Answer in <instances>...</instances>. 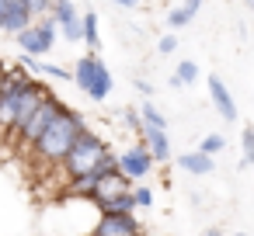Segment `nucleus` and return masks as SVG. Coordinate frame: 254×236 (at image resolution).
Segmentation results:
<instances>
[{
	"mask_svg": "<svg viewBox=\"0 0 254 236\" xmlns=\"http://www.w3.org/2000/svg\"><path fill=\"white\" fill-rule=\"evenodd\" d=\"M84 129H87V125H84V115L63 104V108L53 115V122L46 125V132L35 139L32 160H35L42 170H56V163L66 156V149L73 146V139H77Z\"/></svg>",
	"mask_w": 254,
	"mask_h": 236,
	"instance_id": "nucleus-1",
	"label": "nucleus"
},
{
	"mask_svg": "<svg viewBox=\"0 0 254 236\" xmlns=\"http://www.w3.org/2000/svg\"><path fill=\"white\" fill-rule=\"evenodd\" d=\"M129 194H132L136 208H150V205H153V191H150L146 184H132V188H129Z\"/></svg>",
	"mask_w": 254,
	"mask_h": 236,
	"instance_id": "nucleus-19",
	"label": "nucleus"
},
{
	"mask_svg": "<svg viewBox=\"0 0 254 236\" xmlns=\"http://www.w3.org/2000/svg\"><path fill=\"white\" fill-rule=\"evenodd\" d=\"M32 73H25L21 66L14 70H4V84H0V136L7 139L11 125H14V115H18V101H21V87Z\"/></svg>",
	"mask_w": 254,
	"mask_h": 236,
	"instance_id": "nucleus-5",
	"label": "nucleus"
},
{
	"mask_svg": "<svg viewBox=\"0 0 254 236\" xmlns=\"http://www.w3.org/2000/svg\"><path fill=\"white\" fill-rule=\"evenodd\" d=\"M174 49H178V39H174V32H171V35H164V39L157 42V52H160V56H171Z\"/></svg>",
	"mask_w": 254,
	"mask_h": 236,
	"instance_id": "nucleus-22",
	"label": "nucleus"
},
{
	"mask_svg": "<svg viewBox=\"0 0 254 236\" xmlns=\"http://www.w3.org/2000/svg\"><path fill=\"white\" fill-rule=\"evenodd\" d=\"M101 212H136V201H132V194L126 191V194H119V198L105 201V205H101Z\"/></svg>",
	"mask_w": 254,
	"mask_h": 236,
	"instance_id": "nucleus-17",
	"label": "nucleus"
},
{
	"mask_svg": "<svg viewBox=\"0 0 254 236\" xmlns=\"http://www.w3.org/2000/svg\"><path fill=\"white\" fill-rule=\"evenodd\" d=\"M139 122H143V125H153V129H167V118L153 108V101H143V108H139Z\"/></svg>",
	"mask_w": 254,
	"mask_h": 236,
	"instance_id": "nucleus-15",
	"label": "nucleus"
},
{
	"mask_svg": "<svg viewBox=\"0 0 254 236\" xmlns=\"http://www.w3.org/2000/svg\"><path fill=\"white\" fill-rule=\"evenodd\" d=\"M115 167L129 177V181H143L150 170H153V156H150V149L143 146V139L136 142V146H129L122 156H115Z\"/></svg>",
	"mask_w": 254,
	"mask_h": 236,
	"instance_id": "nucleus-9",
	"label": "nucleus"
},
{
	"mask_svg": "<svg viewBox=\"0 0 254 236\" xmlns=\"http://www.w3.org/2000/svg\"><path fill=\"white\" fill-rule=\"evenodd\" d=\"M122 118H126V122H129V125H132V129H139V111H126V115H122Z\"/></svg>",
	"mask_w": 254,
	"mask_h": 236,
	"instance_id": "nucleus-24",
	"label": "nucleus"
},
{
	"mask_svg": "<svg viewBox=\"0 0 254 236\" xmlns=\"http://www.w3.org/2000/svg\"><path fill=\"white\" fill-rule=\"evenodd\" d=\"M178 163H181V170H188V174H212V167H216V160L205 156L202 149H198V153H181Z\"/></svg>",
	"mask_w": 254,
	"mask_h": 236,
	"instance_id": "nucleus-13",
	"label": "nucleus"
},
{
	"mask_svg": "<svg viewBox=\"0 0 254 236\" xmlns=\"http://www.w3.org/2000/svg\"><path fill=\"white\" fill-rule=\"evenodd\" d=\"M191 18H195L191 11H185V7H171V11H167V28H171V32H178V28L191 25Z\"/></svg>",
	"mask_w": 254,
	"mask_h": 236,
	"instance_id": "nucleus-16",
	"label": "nucleus"
},
{
	"mask_svg": "<svg viewBox=\"0 0 254 236\" xmlns=\"http://www.w3.org/2000/svg\"><path fill=\"white\" fill-rule=\"evenodd\" d=\"M136 91H139V94H143V97H150V94H153V87H150V84H146V80H136Z\"/></svg>",
	"mask_w": 254,
	"mask_h": 236,
	"instance_id": "nucleus-23",
	"label": "nucleus"
},
{
	"mask_svg": "<svg viewBox=\"0 0 254 236\" xmlns=\"http://www.w3.org/2000/svg\"><path fill=\"white\" fill-rule=\"evenodd\" d=\"M181 7H185V11H191V14H198V7H202V0H185Z\"/></svg>",
	"mask_w": 254,
	"mask_h": 236,
	"instance_id": "nucleus-25",
	"label": "nucleus"
},
{
	"mask_svg": "<svg viewBox=\"0 0 254 236\" xmlns=\"http://www.w3.org/2000/svg\"><path fill=\"white\" fill-rule=\"evenodd\" d=\"M205 236H223V229H216V226H212V229H205Z\"/></svg>",
	"mask_w": 254,
	"mask_h": 236,
	"instance_id": "nucleus-28",
	"label": "nucleus"
},
{
	"mask_svg": "<svg viewBox=\"0 0 254 236\" xmlns=\"http://www.w3.org/2000/svg\"><path fill=\"white\" fill-rule=\"evenodd\" d=\"M112 4H119V7H136L139 0H112Z\"/></svg>",
	"mask_w": 254,
	"mask_h": 236,
	"instance_id": "nucleus-27",
	"label": "nucleus"
},
{
	"mask_svg": "<svg viewBox=\"0 0 254 236\" xmlns=\"http://www.w3.org/2000/svg\"><path fill=\"white\" fill-rule=\"evenodd\" d=\"M209 97L216 104V111L226 118V122H237V104H233V94L226 91V84L219 77H209Z\"/></svg>",
	"mask_w": 254,
	"mask_h": 236,
	"instance_id": "nucleus-11",
	"label": "nucleus"
},
{
	"mask_svg": "<svg viewBox=\"0 0 254 236\" xmlns=\"http://www.w3.org/2000/svg\"><path fill=\"white\" fill-rule=\"evenodd\" d=\"M132 184H136V181H129V177H126L119 167H108V170H101V174H98V181H94V191H91V201L101 208L105 201H112V198L126 194Z\"/></svg>",
	"mask_w": 254,
	"mask_h": 236,
	"instance_id": "nucleus-7",
	"label": "nucleus"
},
{
	"mask_svg": "<svg viewBox=\"0 0 254 236\" xmlns=\"http://www.w3.org/2000/svg\"><path fill=\"white\" fill-rule=\"evenodd\" d=\"M4 70H7V66H4V63H0V84H4Z\"/></svg>",
	"mask_w": 254,
	"mask_h": 236,
	"instance_id": "nucleus-29",
	"label": "nucleus"
},
{
	"mask_svg": "<svg viewBox=\"0 0 254 236\" xmlns=\"http://www.w3.org/2000/svg\"><path fill=\"white\" fill-rule=\"evenodd\" d=\"M244 4H254V0H244Z\"/></svg>",
	"mask_w": 254,
	"mask_h": 236,
	"instance_id": "nucleus-30",
	"label": "nucleus"
},
{
	"mask_svg": "<svg viewBox=\"0 0 254 236\" xmlns=\"http://www.w3.org/2000/svg\"><path fill=\"white\" fill-rule=\"evenodd\" d=\"M112 149H108V142L98 136V132H91V129H84L77 139H73V146L66 149V156L56 163V170H63L70 181L73 177H80V174H87V170H98L101 163H105V156H108Z\"/></svg>",
	"mask_w": 254,
	"mask_h": 236,
	"instance_id": "nucleus-2",
	"label": "nucleus"
},
{
	"mask_svg": "<svg viewBox=\"0 0 254 236\" xmlns=\"http://www.w3.org/2000/svg\"><path fill=\"white\" fill-rule=\"evenodd\" d=\"M87 236H143V229L132 219V212H101L98 226Z\"/></svg>",
	"mask_w": 254,
	"mask_h": 236,
	"instance_id": "nucleus-8",
	"label": "nucleus"
},
{
	"mask_svg": "<svg viewBox=\"0 0 254 236\" xmlns=\"http://www.w3.org/2000/svg\"><path fill=\"white\" fill-rule=\"evenodd\" d=\"M32 25V11H28V0H7V18H4V28L0 32H11L18 35L21 28Z\"/></svg>",
	"mask_w": 254,
	"mask_h": 236,
	"instance_id": "nucleus-12",
	"label": "nucleus"
},
{
	"mask_svg": "<svg viewBox=\"0 0 254 236\" xmlns=\"http://www.w3.org/2000/svg\"><path fill=\"white\" fill-rule=\"evenodd\" d=\"M237 236H247V233H237Z\"/></svg>",
	"mask_w": 254,
	"mask_h": 236,
	"instance_id": "nucleus-31",
	"label": "nucleus"
},
{
	"mask_svg": "<svg viewBox=\"0 0 254 236\" xmlns=\"http://www.w3.org/2000/svg\"><path fill=\"white\" fill-rule=\"evenodd\" d=\"M4 18H7V0H0V28H4Z\"/></svg>",
	"mask_w": 254,
	"mask_h": 236,
	"instance_id": "nucleus-26",
	"label": "nucleus"
},
{
	"mask_svg": "<svg viewBox=\"0 0 254 236\" xmlns=\"http://www.w3.org/2000/svg\"><path fill=\"white\" fill-rule=\"evenodd\" d=\"M174 77H178L181 87H185V84H195V80H198V66H195L191 59H185V63H178V73H174Z\"/></svg>",
	"mask_w": 254,
	"mask_h": 236,
	"instance_id": "nucleus-18",
	"label": "nucleus"
},
{
	"mask_svg": "<svg viewBox=\"0 0 254 236\" xmlns=\"http://www.w3.org/2000/svg\"><path fill=\"white\" fill-rule=\"evenodd\" d=\"M198 149H202L205 156H216V153H223V149H226V139H223V136H205Z\"/></svg>",
	"mask_w": 254,
	"mask_h": 236,
	"instance_id": "nucleus-20",
	"label": "nucleus"
},
{
	"mask_svg": "<svg viewBox=\"0 0 254 236\" xmlns=\"http://www.w3.org/2000/svg\"><path fill=\"white\" fill-rule=\"evenodd\" d=\"M80 42H87L91 52L101 46V32H98V14H94V11L80 14Z\"/></svg>",
	"mask_w": 254,
	"mask_h": 236,
	"instance_id": "nucleus-14",
	"label": "nucleus"
},
{
	"mask_svg": "<svg viewBox=\"0 0 254 236\" xmlns=\"http://www.w3.org/2000/svg\"><path fill=\"white\" fill-rule=\"evenodd\" d=\"M14 39H18V46H21V52H25V56H46V52L56 46V25H53V18H46V14H42V21H35V25L21 28Z\"/></svg>",
	"mask_w": 254,
	"mask_h": 236,
	"instance_id": "nucleus-6",
	"label": "nucleus"
},
{
	"mask_svg": "<svg viewBox=\"0 0 254 236\" xmlns=\"http://www.w3.org/2000/svg\"><path fill=\"white\" fill-rule=\"evenodd\" d=\"M70 80H73L91 101H108V94H112V73H108V66H105L94 52H87V56L77 59V70L70 73Z\"/></svg>",
	"mask_w": 254,
	"mask_h": 236,
	"instance_id": "nucleus-3",
	"label": "nucleus"
},
{
	"mask_svg": "<svg viewBox=\"0 0 254 236\" xmlns=\"http://www.w3.org/2000/svg\"><path fill=\"white\" fill-rule=\"evenodd\" d=\"M240 146H244V167L254 160V125H247L244 132H240Z\"/></svg>",
	"mask_w": 254,
	"mask_h": 236,
	"instance_id": "nucleus-21",
	"label": "nucleus"
},
{
	"mask_svg": "<svg viewBox=\"0 0 254 236\" xmlns=\"http://www.w3.org/2000/svg\"><path fill=\"white\" fill-rule=\"evenodd\" d=\"M60 108H63V101H60L56 94H46V97H42V104H39V108L28 115V122H25V125L18 129V136H14V146H18V153H28V149L35 146V139L46 132V125L53 122V115H56Z\"/></svg>",
	"mask_w": 254,
	"mask_h": 236,
	"instance_id": "nucleus-4",
	"label": "nucleus"
},
{
	"mask_svg": "<svg viewBox=\"0 0 254 236\" xmlns=\"http://www.w3.org/2000/svg\"><path fill=\"white\" fill-rule=\"evenodd\" d=\"M136 132L143 136V146L150 149L153 163L171 160V139H167V129H153V125H143V122H139V129H136Z\"/></svg>",
	"mask_w": 254,
	"mask_h": 236,
	"instance_id": "nucleus-10",
	"label": "nucleus"
}]
</instances>
